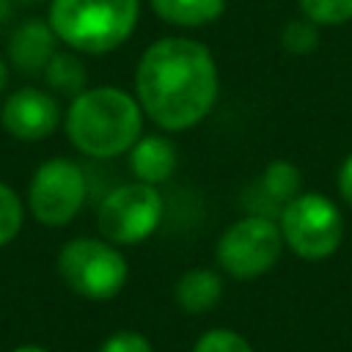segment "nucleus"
<instances>
[{"mask_svg":"<svg viewBox=\"0 0 352 352\" xmlns=\"http://www.w3.org/2000/svg\"><path fill=\"white\" fill-rule=\"evenodd\" d=\"M217 63L206 44L165 36L146 47L135 69V99L148 121L165 132L201 124L217 102Z\"/></svg>","mask_w":352,"mask_h":352,"instance_id":"nucleus-1","label":"nucleus"},{"mask_svg":"<svg viewBox=\"0 0 352 352\" xmlns=\"http://www.w3.org/2000/svg\"><path fill=\"white\" fill-rule=\"evenodd\" d=\"M63 124L77 151L110 160L135 146L143 132V110L132 94L116 85H99L85 88L72 99Z\"/></svg>","mask_w":352,"mask_h":352,"instance_id":"nucleus-2","label":"nucleus"},{"mask_svg":"<svg viewBox=\"0 0 352 352\" xmlns=\"http://www.w3.org/2000/svg\"><path fill=\"white\" fill-rule=\"evenodd\" d=\"M140 14V0H50L47 22L77 52L104 55L121 47Z\"/></svg>","mask_w":352,"mask_h":352,"instance_id":"nucleus-3","label":"nucleus"},{"mask_svg":"<svg viewBox=\"0 0 352 352\" xmlns=\"http://www.w3.org/2000/svg\"><path fill=\"white\" fill-rule=\"evenodd\" d=\"M58 275L74 294L85 300H110L124 289L129 267L113 242L77 236L60 248Z\"/></svg>","mask_w":352,"mask_h":352,"instance_id":"nucleus-4","label":"nucleus"},{"mask_svg":"<svg viewBox=\"0 0 352 352\" xmlns=\"http://www.w3.org/2000/svg\"><path fill=\"white\" fill-rule=\"evenodd\" d=\"M280 234L286 248L305 258L322 261L333 256L344 239V217L322 192H300L280 209Z\"/></svg>","mask_w":352,"mask_h":352,"instance_id":"nucleus-5","label":"nucleus"},{"mask_svg":"<svg viewBox=\"0 0 352 352\" xmlns=\"http://www.w3.org/2000/svg\"><path fill=\"white\" fill-rule=\"evenodd\" d=\"M283 245L286 242L275 220L264 214H248L223 231L214 256L223 272L239 280H250L275 267L283 253Z\"/></svg>","mask_w":352,"mask_h":352,"instance_id":"nucleus-6","label":"nucleus"},{"mask_svg":"<svg viewBox=\"0 0 352 352\" xmlns=\"http://www.w3.org/2000/svg\"><path fill=\"white\" fill-rule=\"evenodd\" d=\"M162 220V195L154 184L126 182L110 190L99 209L96 226L102 239L113 245H138L154 234Z\"/></svg>","mask_w":352,"mask_h":352,"instance_id":"nucleus-7","label":"nucleus"},{"mask_svg":"<svg viewBox=\"0 0 352 352\" xmlns=\"http://www.w3.org/2000/svg\"><path fill=\"white\" fill-rule=\"evenodd\" d=\"M88 195L85 170L66 157H52L41 162L28 187V209L30 214L50 228L66 226L77 217Z\"/></svg>","mask_w":352,"mask_h":352,"instance_id":"nucleus-8","label":"nucleus"},{"mask_svg":"<svg viewBox=\"0 0 352 352\" xmlns=\"http://www.w3.org/2000/svg\"><path fill=\"white\" fill-rule=\"evenodd\" d=\"M3 129L25 143L50 138L60 124V107L52 94L41 88H16L6 96L0 107Z\"/></svg>","mask_w":352,"mask_h":352,"instance_id":"nucleus-9","label":"nucleus"},{"mask_svg":"<svg viewBox=\"0 0 352 352\" xmlns=\"http://www.w3.org/2000/svg\"><path fill=\"white\" fill-rule=\"evenodd\" d=\"M55 30L50 28V22L44 19H28L19 28H14L11 38H8V60L25 72V74H36L44 72L50 58L58 52L55 50Z\"/></svg>","mask_w":352,"mask_h":352,"instance_id":"nucleus-10","label":"nucleus"},{"mask_svg":"<svg viewBox=\"0 0 352 352\" xmlns=\"http://www.w3.org/2000/svg\"><path fill=\"white\" fill-rule=\"evenodd\" d=\"M129 170L135 182L162 184L176 170V146L165 135H140L129 148Z\"/></svg>","mask_w":352,"mask_h":352,"instance_id":"nucleus-11","label":"nucleus"},{"mask_svg":"<svg viewBox=\"0 0 352 352\" xmlns=\"http://www.w3.org/2000/svg\"><path fill=\"white\" fill-rule=\"evenodd\" d=\"M173 297L179 302L182 311L187 314H204L209 308H214L223 297V280L214 270H206V267H195V270H187L176 286H173Z\"/></svg>","mask_w":352,"mask_h":352,"instance_id":"nucleus-12","label":"nucleus"},{"mask_svg":"<svg viewBox=\"0 0 352 352\" xmlns=\"http://www.w3.org/2000/svg\"><path fill=\"white\" fill-rule=\"evenodd\" d=\"M154 14L179 28H201L226 11V0H148Z\"/></svg>","mask_w":352,"mask_h":352,"instance_id":"nucleus-13","label":"nucleus"},{"mask_svg":"<svg viewBox=\"0 0 352 352\" xmlns=\"http://www.w3.org/2000/svg\"><path fill=\"white\" fill-rule=\"evenodd\" d=\"M261 190L267 192L270 201L286 206L292 198L302 192V173L289 160H272L261 173Z\"/></svg>","mask_w":352,"mask_h":352,"instance_id":"nucleus-14","label":"nucleus"},{"mask_svg":"<svg viewBox=\"0 0 352 352\" xmlns=\"http://www.w3.org/2000/svg\"><path fill=\"white\" fill-rule=\"evenodd\" d=\"M44 80H47V85H50L52 91L69 94V96L74 99L80 91H85L88 74H85L82 60H80L77 55H72V52H55V55L50 58L47 69H44Z\"/></svg>","mask_w":352,"mask_h":352,"instance_id":"nucleus-15","label":"nucleus"},{"mask_svg":"<svg viewBox=\"0 0 352 352\" xmlns=\"http://www.w3.org/2000/svg\"><path fill=\"white\" fill-rule=\"evenodd\" d=\"M300 14L319 28H338L352 19V0H297Z\"/></svg>","mask_w":352,"mask_h":352,"instance_id":"nucleus-16","label":"nucleus"},{"mask_svg":"<svg viewBox=\"0 0 352 352\" xmlns=\"http://www.w3.org/2000/svg\"><path fill=\"white\" fill-rule=\"evenodd\" d=\"M280 44L286 52L292 55H308L316 50L319 44V25H314L311 19L305 16H297V19H289L280 30Z\"/></svg>","mask_w":352,"mask_h":352,"instance_id":"nucleus-17","label":"nucleus"},{"mask_svg":"<svg viewBox=\"0 0 352 352\" xmlns=\"http://www.w3.org/2000/svg\"><path fill=\"white\" fill-rule=\"evenodd\" d=\"M22 220H25V209H22V198L0 182V248L8 245L19 228H22Z\"/></svg>","mask_w":352,"mask_h":352,"instance_id":"nucleus-18","label":"nucleus"},{"mask_svg":"<svg viewBox=\"0 0 352 352\" xmlns=\"http://www.w3.org/2000/svg\"><path fill=\"white\" fill-rule=\"evenodd\" d=\"M192 352H253V346L248 344L245 336H239L236 330H228V327H214V330H206Z\"/></svg>","mask_w":352,"mask_h":352,"instance_id":"nucleus-19","label":"nucleus"},{"mask_svg":"<svg viewBox=\"0 0 352 352\" xmlns=\"http://www.w3.org/2000/svg\"><path fill=\"white\" fill-rule=\"evenodd\" d=\"M99 352H154L151 341L138 330H118L104 338Z\"/></svg>","mask_w":352,"mask_h":352,"instance_id":"nucleus-20","label":"nucleus"},{"mask_svg":"<svg viewBox=\"0 0 352 352\" xmlns=\"http://www.w3.org/2000/svg\"><path fill=\"white\" fill-rule=\"evenodd\" d=\"M338 192L352 206V154L341 162V170H338Z\"/></svg>","mask_w":352,"mask_h":352,"instance_id":"nucleus-21","label":"nucleus"},{"mask_svg":"<svg viewBox=\"0 0 352 352\" xmlns=\"http://www.w3.org/2000/svg\"><path fill=\"white\" fill-rule=\"evenodd\" d=\"M6 88H8V63L0 58V96L6 94Z\"/></svg>","mask_w":352,"mask_h":352,"instance_id":"nucleus-22","label":"nucleus"},{"mask_svg":"<svg viewBox=\"0 0 352 352\" xmlns=\"http://www.w3.org/2000/svg\"><path fill=\"white\" fill-rule=\"evenodd\" d=\"M11 352H50V349L38 346V344H22V346H16V349H11Z\"/></svg>","mask_w":352,"mask_h":352,"instance_id":"nucleus-23","label":"nucleus"},{"mask_svg":"<svg viewBox=\"0 0 352 352\" xmlns=\"http://www.w3.org/2000/svg\"><path fill=\"white\" fill-rule=\"evenodd\" d=\"M11 16V0H0V22H6Z\"/></svg>","mask_w":352,"mask_h":352,"instance_id":"nucleus-24","label":"nucleus"},{"mask_svg":"<svg viewBox=\"0 0 352 352\" xmlns=\"http://www.w3.org/2000/svg\"><path fill=\"white\" fill-rule=\"evenodd\" d=\"M19 3H28V6L33 3V6H36V3H44V0H19Z\"/></svg>","mask_w":352,"mask_h":352,"instance_id":"nucleus-25","label":"nucleus"}]
</instances>
